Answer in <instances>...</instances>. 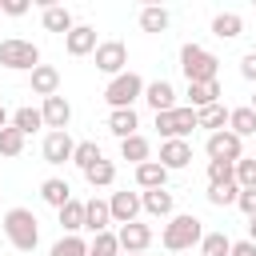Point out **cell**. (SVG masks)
Listing matches in <instances>:
<instances>
[{"label":"cell","mask_w":256,"mask_h":256,"mask_svg":"<svg viewBox=\"0 0 256 256\" xmlns=\"http://www.w3.org/2000/svg\"><path fill=\"white\" fill-rule=\"evenodd\" d=\"M4 236L16 252H32L40 244V228H36V212L28 208H8L4 212Z\"/></svg>","instance_id":"cell-1"},{"label":"cell","mask_w":256,"mask_h":256,"mask_svg":"<svg viewBox=\"0 0 256 256\" xmlns=\"http://www.w3.org/2000/svg\"><path fill=\"white\" fill-rule=\"evenodd\" d=\"M180 72L188 76V84H212L220 72V60L200 44H184L180 48Z\"/></svg>","instance_id":"cell-2"},{"label":"cell","mask_w":256,"mask_h":256,"mask_svg":"<svg viewBox=\"0 0 256 256\" xmlns=\"http://www.w3.org/2000/svg\"><path fill=\"white\" fill-rule=\"evenodd\" d=\"M200 240H204V224L192 212H180V216H172L164 224V248L168 252H184V248H192Z\"/></svg>","instance_id":"cell-3"},{"label":"cell","mask_w":256,"mask_h":256,"mask_svg":"<svg viewBox=\"0 0 256 256\" xmlns=\"http://www.w3.org/2000/svg\"><path fill=\"white\" fill-rule=\"evenodd\" d=\"M0 64L12 68V72H32L40 64V48L32 40H0Z\"/></svg>","instance_id":"cell-4"},{"label":"cell","mask_w":256,"mask_h":256,"mask_svg":"<svg viewBox=\"0 0 256 256\" xmlns=\"http://www.w3.org/2000/svg\"><path fill=\"white\" fill-rule=\"evenodd\" d=\"M140 96H144V80H140L136 72H120V76H112L108 88H104V100H108L112 108H132V100H140Z\"/></svg>","instance_id":"cell-5"},{"label":"cell","mask_w":256,"mask_h":256,"mask_svg":"<svg viewBox=\"0 0 256 256\" xmlns=\"http://www.w3.org/2000/svg\"><path fill=\"white\" fill-rule=\"evenodd\" d=\"M156 128L164 140H184L192 128H196V112L192 108H168V112H156Z\"/></svg>","instance_id":"cell-6"},{"label":"cell","mask_w":256,"mask_h":256,"mask_svg":"<svg viewBox=\"0 0 256 256\" xmlns=\"http://www.w3.org/2000/svg\"><path fill=\"white\" fill-rule=\"evenodd\" d=\"M204 152H208V160H228V164H236V160L244 156V140H240V136H232L228 128H220V132H212V136H208Z\"/></svg>","instance_id":"cell-7"},{"label":"cell","mask_w":256,"mask_h":256,"mask_svg":"<svg viewBox=\"0 0 256 256\" xmlns=\"http://www.w3.org/2000/svg\"><path fill=\"white\" fill-rule=\"evenodd\" d=\"M124 64H128V48H124L120 40H104V44H96V68H100V72L120 76Z\"/></svg>","instance_id":"cell-8"},{"label":"cell","mask_w":256,"mask_h":256,"mask_svg":"<svg viewBox=\"0 0 256 256\" xmlns=\"http://www.w3.org/2000/svg\"><path fill=\"white\" fill-rule=\"evenodd\" d=\"M40 116H44V128H52V132H68V120H72V104H68V100L56 92V96H48V100H44Z\"/></svg>","instance_id":"cell-9"},{"label":"cell","mask_w":256,"mask_h":256,"mask_svg":"<svg viewBox=\"0 0 256 256\" xmlns=\"http://www.w3.org/2000/svg\"><path fill=\"white\" fill-rule=\"evenodd\" d=\"M116 244H120V252H144V248L152 244V228H148V224H140V220H132V224H120V232H116Z\"/></svg>","instance_id":"cell-10"},{"label":"cell","mask_w":256,"mask_h":256,"mask_svg":"<svg viewBox=\"0 0 256 256\" xmlns=\"http://www.w3.org/2000/svg\"><path fill=\"white\" fill-rule=\"evenodd\" d=\"M40 152H44V164H64V160H72V152H76V140H72L68 132H48Z\"/></svg>","instance_id":"cell-11"},{"label":"cell","mask_w":256,"mask_h":256,"mask_svg":"<svg viewBox=\"0 0 256 256\" xmlns=\"http://www.w3.org/2000/svg\"><path fill=\"white\" fill-rule=\"evenodd\" d=\"M64 48H68V56H88V52H96V28H92V24H72V32L64 36Z\"/></svg>","instance_id":"cell-12"},{"label":"cell","mask_w":256,"mask_h":256,"mask_svg":"<svg viewBox=\"0 0 256 256\" xmlns=\"http://www.w3.org/2000/svg\"><path fill=\"white\" fill-rule=\"evenodd\" d=\"M108 212H112V220H116V224H132V220H136V212H140V192H112Z\"/></svg>","instance_id":"cell-13"},{"label":"cell","mask_w":256,"mask_h":256,"mask_svg":"<svg viewBox=\"0 0 256 256\" xmlns=\"http://www.w3.org/2000/svg\"><path fill=\"white\" fill-rule=\"evenodd\" d=\"M144 100L152 112H168V108H176V88L168 80H152V84H144Z\"/></svg>","instance_id":"cell-14"},{"label":"cell","mask_w":256,"mask_h":256,"mask_svg":"<svg viewBox=\"0 0 256 256\" xmlns=\"http://www.w3.org/2000/svg\"><path fill=\"white\" fill-rule=\"evenodd\" d=\"M192 160V148H188V140H164L160 144V168H168V172H176V168H184Z\"/></svg>","instance_id":"cell-15"},{"label":"cell","mask_w":256,"mask_h":256,"mask_svg":"<svg viewBox=\"0 0 256 256\" xmlns=\"http://www.w3.org/2000/svg\"><path fill=\"white\" fill-rule=\"evenodd\" d=\"M32 92L44 96V100L56 96V92H60V72H56L52 64H36V68H32Z\"/></svg>","instance_id":"cell-16"},{"label":"cell","mask_w":256,"mask_h":256,"mask_svg":"<svg viewBox=\"0 0 256 256\" xmlns=\"http://www.w3.org/2000/svg\"><path fill=\"white\" fill-rule=\"evenodd\" d=\"M140 208H144L148 216H172L176 200H172L168 188H152V192H140Z\"/></svg>","instance_id":"cell-17"},{"label":"cell","mask_w":256,"mask_h":256,"mask_svg":"<svg viewBox=\"0 0 256 256\" xmlns=\"http://www.w3.org/2000/svg\"><path fill=\"white\" fill-rule=\"evenodd\" d=\"M108 224H112V212H108V200H84V228H92V236L96 232H108Z\"/></svg>","instance_id":"cell-18"},{"label":"cell","mask_w":256,"mask_h":256,"mask_svg":"<svg viewBox=\"0 0 256 256\" xmlns=\"http://www.w3.org/2000/svg\"><path fill=\"white\" fill-rule=\"evenodd\" d=\"M136 128H140L136 108H112V116H108V132H112V136L128 140V136H136Z\"/></svg>","instance_id":"cell-19"},{"label":"cell","mask_w":256,"mask_h":256,"mask_svg":"<svg viewBox=\"0 0 256 256\" xmlns=\"http://www.w3.org/2000/svg\"><path fill=\"white\" fill-rule=\"evenodd\" d=\"M212 104H220V84H216V80H212V84H188V108H192V112L212 108Z\"/></svg>","instance_id":"cell-20"},{"label":"cell","mask_w":256,"mask_h":256,"mask_svg":"<svg viewBox=\"0 0 256 256\" xmlns=\"http://www.w3.org/2000/svg\"><path fill=\"white\" fill-rule=\"evenodd\" d=\"M136 184H140L144 192L164 188V184H168V168H160L156 160H144V164H136Z\"/></svg>","instance_id":"cell-21"},{"label":"cell","mask_w":256,"mask_h":256,"mask_svg":"<svg viewBox=\"0 0 256 256\" xmlns=\"http://www.w3.org/2000/svg\"><path fill=\"white\" fill-rule=\"evenodd\" d=\"M40 196H44V204H52L56 212L72 200V188H68V180H60V176H52V180H44L40 184Z\"/></svg>","instance_id":"cell-22"},{"label":"cell","mask_w":256,"mask_h":256,"mask_svg":"<svg viewBox=\"0 0 256 256\" xmlns=\"http://www.w3.org/2000/svg\"><path fill=\"white\" fill-rule=\"evenodd\" d=\"M228 132L240 136V140L244 136H256V112L252 108H232L228 112Z\"/></svg>","instance_id":"cell-23"},{"label":"cell","mask_w":256,"mask_h":256,"mask_svg":"<svg viewBox=\"0 0 256 256\" xmlns=\"http://www.w3.org/2000/svg\"><path fill=\"white\" fill-rule=\"evenodd\" d=\"M44 28L48 32H72V12L68 8H60V4H44Z\"/></svg>","instance_id":"cell-24"},{"label":"cell","mask_w":256,"mask_h":256,"mask_svg":"<svg viewBox=\"0 0 256 256\" xmlns=\"http://www.w3.org/2000/svg\"><path fill=\"white\" fill-rule=\"evenodd\" d=\"M120 156L124 160H132V164H144L148 156H152V144L136 132V136H128V140H120Z\"/></svg>","instance_id":"cell-25"},{"label":"cell","mask_w":256,"mask_h":256,"mask_svg":"<svg viewBox=\"0 0 256 256\" xmlns=\"http://www.w3.org/2000/svg\"><path fill=\"white\" fill-rule=\"evenodd\" d=\"M212 32H216L220 40H232V36L244 32V20H240L236 12H220V16H212Z\"/></svg>","instance_id":"cell-26"},{"label":"cell","mask_w":256,"mask_h":256,"mask_svg":"<svg viewBox=\"0 0 256 256\" xmlns=\"http://www.w3.org/2000/svg\"><path fill=\"white\" fill-rule=\"evenodd\" d=\"M12 128H16V132H24V136H28V132H36V128H44L40 108H28V104H24V108H16V112H12Z\"/></svg>","instance_id":"cell-27"},{"label":"cell","mask_w":256,"mask_h":256,"mask_svg":"<svg viewBox=\"0 0 256 256\" xmlns=\"http://www.w3.org/2000/svg\"><path fill=\"white\" fill-rule=\"evenodd\" d=\"M100 160H104V156H100V144H96V140H80L76 152H72V164H76L80 172H88V168L100 164Z\"/></svg>","instance_id":"cell-28"},{"label":"cell","mask_w":256,"mask_h":256,"mask_svg":"<svg viewBox=\"0 0 256 256\" xmlns=\"http://www.w3.org/2000/svg\"><path fill=\"white\" fill-rule=\"evenodd\" d=\"M60 228H64L68 236H76V232L84 228V204H80V200H68V204L60 208Z\"/></svg>","instance_id":"cell-29"},{"label":"cell","mask_w":256,"mask_h":256,"mask_svg":"<svg viewBox=\"0 0 256 256\" xmlns=\"http://www.w3.org/2000/svg\"><path fill=\"white\" fill-rule=\"evenodd\" d=\"M168 20H172V16H168L160 4L140 8V28H144V32H164V28H168Z\"/></svg>","instance_id":"cell-30"},{"label":"cell","mask_w":256,"mask_h":256,"mask_svg":"<svg viewBox=\"0 0 256 256\" xmlns=\"http://www.w3.org/2000/svg\"><path fill=\"white\" fill-rule=\"evenodd\" d=\"M224 124H228L224 104H212V108H200V112H196V128H212V132H220Z\"/></svg>","instance_id":"cell-31"},{"label":"cell","mask_w":256,"mask_h":256,"mask_svg":"<svg viewBox=\"0 0 256 256\" xmlns=\"http://www.w3.org/2000/svg\"><path fill=\"white\" fill-rule=\"evenodd\" d=\"M84 180H88L92 188H108V184L116 180V164H112V160H100V164H92V168L84 172Z\"/></svg>","instance_id":"cell-32"},{"label":"cell","mask_w":256,"mask_h":256,"mask_svg":"<svg viewBox=\"0 0 256 256\" xmlns=\"http://www.w3.org/2000/svg\"><path fill=\"white\" fill-rule=\"evenodd\" d=\"M208 180H212V188L236 184V164H228V160H208Z\"/></svg>","instance_id":"cell-33"},{"label":"cell","mask_w":256,"mask_h":256,"mask_svg":"<svg viewBox=\"0 0 256 256\" xmlns=\"http://www.w3.org/2000/svg\"><path fill=\"white\" fill-rule=\"evenodd\" d=\"M232 252V240L224 236V232H204V240H200V256H228Z\"/></svg>","instance_id":"cell-34"},{"label":"cell","mask_w":256,"mask_h":256,"mask_svg":"<svg viewBox=\"0 0 256 256\" xmlns=\"http://www.w3.org/2000/svg\"><path fill=\"white\" fill-rule=\"evenodd\" d=\"M24 152V132H16L12 124L0 128V156H20Z\"/></svg>","instance_id":"cell-35"},{"label":"cell","mask_w":256,"mask_h":256,"mask_svg":"<svg viewBox=\"0 0 256 256\" xmlns=\"http://www.w3.org/2000/svg\"><path fill=\"white\" fill-rule=\"evenodd\" d=\"M48 256H88V244H84L80 236H60Z\"/></svg>","instance_id":"cell-36"},{"label":"cell","mask_w":256,"mask_h":256,"mask_svg":"<svg viewBox=\"0 0 256 256\" xmlns=\"http://www.w3.org/2000/svg\"><path fill=\"white\" fill-rule=\"evenodd\" d=\"M88 256H120V244L112 232H96L92 244H88Z\"/></svg>","instance_id":"cell-37"},{"label":"cell","mask_w":256,"mask_h":256,"mask_svg":"<svg viewBox=\"0 0 256 256\" xmlns=\"http://www.w3.org/2000/svg\"><path fill=\"white\" fill-rule=\"evenodd\" d=\"M236 188H256V160L252 156H240L236 160Z\"/></svg>","instance_id":"cell-38"},{"label":"cell","mask_w":256,"mask_h":256,"mask_svg":"<svg viewBox=\"0 0 256 256\" xmlns=\"http://www.w3.org/2000/svg\"><path fill=\"white\" fill-rule=\"evenodd\" d=\"M236 196H240V188H236V184L208 188V204H216V208H228V204H236Z\"/></svg>","instance_id":"cell-39"},{"label":"cell","mask_w":256,"mask_h":256,"mask_svg":"<svg viewBox=\"0 0 256 256\" xmlns=\"http://www.w3.org/2000/svg\"><path fill=\"white\" fill-rule=\"evenodd\" d=\"M236 208H240V212L252 220V216H256V188H244V192L236 196Z\"/></svg>","instance_id":"cell-40"},{"label":"cell","mask_w":256,"mask_h":256,"mask_svg":"<svg viewBox=\"0 0 256 256\" xmlns=\"http://www.w3.org/2000/svg\"><path fill=\"white\" fill-rule=\"evenodd\" d=\"M240 76L256 84V48H252V52H244V60H240Z\"/></svg>","instance_id":"cell-41"},{"label":"cell","mask_w":256,"mask_h":256,"mask_svg":"<svg viewBox=\"0 0 256 256\" xmlns=\"http://www.w3.org/2000/svg\"><path fill=\"white\" fill-rule=\"evenodd\" d=\"M0 12L4 16H24L28 12V0H0Z\"/></svg>","instance_id":"cell-42"},{"label":"cell","mask_w":256,"mask_h":256,"mask_svg":"<svg viewBox=\"0 0 256 256\" xmlns=\"http://www.w3.org/2000/svg\"><path fill=\"white\" fill-rule=\"evenodd\" d=\"M228 256H256V244H252V240H236Z\"/></svg>","instance_id":"cell-43"},{"label":"cell","mask_w":256,"mask_h":256,"mask_svg":"<svg viewBox=\"0 0 256 256\" xmlns=\"http://www.w3.org/2000/svg\"><path fill=\"white\" fill-rule=\"evenodd\" d=\"M248 240H252V244H256V216H252V220H248Z\"/></svg>","instance_id":"cell-44"},{"label":"cell","mask_w":256,"mask_h":256,"mask_svg":"<svg viewBox=\"0 0 256 256\" xmlns=\"http://www.w3.org/2000/svg\"><path fill=\"white\" fill-rule=\"evenodd\" d=\"M0 128H8V112H4V104H0Z\"/></svg>","instance_id":"cell-45"},{"label":"cell","mask_w":256,"mask_h":256,"mask_svg":"<svg viewBox=\"0 0 256 256\" xmlns=\"http://www.w3.org/2000/svg\"><path fill=\"white\" fill-rule=\"evenodd\" d=\"M248 108H252V112H256V96H252V104H248Z\"/></svg>","instance_id":"cell-46"},{"label":"cell","mask_w":256,"mask_h":256,"mask_svg":"<svg viewBox=\"0 0 256 256\" xmlns=\"http://www.w3.org/2000/svg\"><path fill=\"white\" fill-rule=\"evenodd\" d=\"M128 256H144V252H128Z\"/></svg>","instance_id":"cell-47"},{"label":"cell","mask_w":256,"mask_h":256,"mask_svg":"<svg viewBox=\"0 0 256 256\" xmlns=\"http://www.w3.org/2000/svg\"><path fill=\"white\" fill-rule=\"evenodd\" d=\"M252 160H256V152H252Z\"/></svg>","instance_id":"cell-48"}]
</instances>
